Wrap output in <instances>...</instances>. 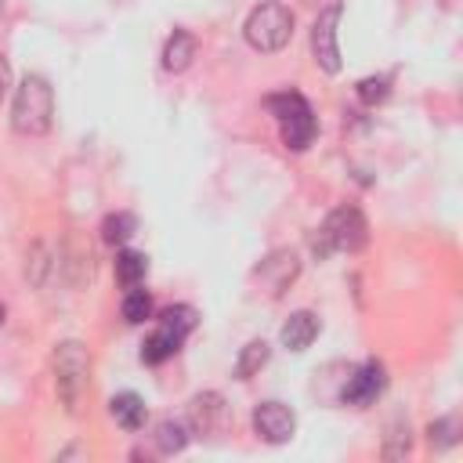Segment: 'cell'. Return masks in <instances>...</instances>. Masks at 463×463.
Listing matches in <instances>:
<instances>
[{
  "instance_id": "obj_2",
  "label": "cell",
  "mask_w": 463,
  "mask_h": 463,
  "mask_svg": "<svg viewBox=\"0 0 463 463\" xmlns=\"http://www.w3.org/2000/svg\"><path fill=\"white\" fill-rule=\"evenodd\" d=\"M54 119V90L43 76H25L14 90V105H11V127L25 137H40L51 130Z\"/></svg>"
},
{
  "instance_id": "obj_17",
  "label": "cell",
  "mask_w": 463,
  "mask_h": 463,
  "mask_svg": "<svg viewBox=\"0 0 463 463\" xmlns=\"http://www.w3.org/2000/svg\"><path fill=\"white\" fill-rule=\"evenodd\" d=\"M268 358H271V347H268V340H250V344L239 351V362H235V376H239V380H250V376H257V373L268 365Z\"/></svg>"
},
{
  "instance_id": "obj_16",
  "label": "cell",
  "mask_w": 463,
  "mask_h": 463,
  "mask_svg": "<svg viewBox=\"0 0 463 463\" xmlns=\"http://www.w3.org/2000/svg\"><path fill=\"white\" fill-rule=\"evenodd\" d=\"M195 307H188V304H170V307H163L159 311V329H166V333H174L177 340H184L192 329H195Z\"/></svg>"
},
{
  "instance_id": "obj_18",
  "label": "cell",
  "mask_w": 463,
  "mask_h": 463,
  "mask_svg": "<svg viewBox=\"0 0 463 463\" xmlns=\"http://www.w3.org/2000/svg\"><path fill=\"white\" fill-rule=\"evenodd\" d=\"M152 441H156V449H159L163 456H174V452H181V449L188 445V427H184L181 420H159Z\"/></svg>"
},
{
  "instance_id": "obj_13",
  "label": "cell",
  "mask_w": 463,
  "mask_h": 463,
  "mask_svg": "<svg viewBox=\"0 0 463 463\" xmlns=\"http://www.w3.org/2000/svg\"><path fill=\"white\" fill-rule=\"evenodd\" d=\"M109 412H112V420H116L119 427H127V430H141V427H145V420H148L145 398H137L134 391L116 394V398L109 402Z\"/></svg>"
},
{
  "instance_id": "obj_7",
  "label": "cell",
  "mask_w": 463,
  "mask_h": 463,
  "mask_svg": "<svg viewBox=\"0 0 463 463\" xmlns=\"http://www.w3.org/2000/svg\"><path fill=\"white\" fill-rule=\"evenodd\" d=\"M340 14H344V4H329L326 11H318V18L311 25V54H315L318 69H326L329 76L340 72V47H336Z\"/></svg>"
},
{
  "instance_id": "obj_1",
  "label": "cell",
  "mask_w": 463,
  "mask_h": 463,
  "mask_svg": "<svg viewBox=\"0 0 463 463\" xmlns=\"http://www.w3.org/2000/svg\"><path fill=\"white\" fill-rule=\"evenodd\" d=\"M365 239H369V224H365L362 210L344 203V206H336V210L318 224V232L311 235V253H315L318 260H326L329 253H354V250L365 246Z\"/></svg>"
},
{
  "instance_id": "obj_22",
  "label": "cell",
  "mask_w": 463,
  "mask_h": 463,
  "mask_svg": "<svg viewBox=\"0 0 463 463\" xmlns=\"http://www.w3.org/2000/svg\"><path fill=\"white\" fill-rule=\"evenodd\" d=\"M430 445H434V449H449V445H456V420H452V416L430 423Z\"/></svg>"
},
{
  "instance_id": "obj_25",
  "label": "cell",
  "mask_w": 463,
  "mask_h": 463,
  "mask_svg": "<svg viewBox=\"0 0 463 463\" xmlns=\"http://www.w3.org/2000/svg\"><path fill=\"white\" fill-rule=\"evenodd\" d=\"M0 322H4V304H0Z\"/></svg>"
},
{
  "instance_id": "obj_3",
  "label": "cell",
  "mask_w": 463,
  "mask_h": 463,
  "mask_svg": "<svg viewBox=\"0 0 463 463\" xmlns=\"http://www.w3.org/2000/svg\"><path fill=\"white\" fill-rule=\"evenodd\" d=\"M242 33H246V43H250L253 51L275 54V51H282V47L289 43V36H293V11H289L286 4H279V0H268V4H260V7L250 11Z\"/></svg>"
},
{
  "instance_id": "obj_6",
  "label": "cell",
  "mask_w": 463,
  "mask_h": 463,
  "mask_svg": "<svg viewBox=\"0 0 463 463\" xmlns=\"http://www.w3.org/2000/svg\"><path fill=\"white\" fill-rule=\"evenodd\" d=\"M383 387H387V373H383V365L376 358H369L362 365H351V373H347V380L340 387V402L354 405V409H365L383 394Z\"/></svg>"
},
{
  "instance_id": "obj_20",
  "label": "cell",
  "mask_w": 463,
  "mask_h": 463,
  "mask_svg": "<svg viewBox=\"0 0 463 463\" xmlns=\"http://www.w3.org/2000/svg\"><path fill=\"white\" fill-rule=\"evenodd\" d=\"M123 318H127L130 326H141L145 318H152V297H148L141 286L127 289V297H123Z\"/></svg>"
},
{
  "instance_id": "obj_11",
  "label": "cell",
  "mask_w": 463,
  "mask_h": 463,
  "mask_svg": "<svg viewBox=\"0 0 463 463\" xmlns=\"http://www.w3.org/2000/svg\"><path fill=\"white\" fill-rule=\"evenodd\" d=\"M315 336H318V318H315L311 311H293V315L282 322V329H279V340H282L289 351H307Z\"/></svg>"
},
{
  "instance_id": "obj_15",
  "label": "cell",
  "mask_w": 463,
  "mask_h": 463,
  "mask_svg": "<svg viewBox=\"0 0 463 463\" xmlns=\"http://www.w3.org/2000/svg\"><path fill=\"white\" fill-rule=\"evenodd\" d=\"M181 344H184V340H177L174 333H166V329L156 326V333L141 344V362H145V365H159V362H166L170 354H177Z\"/></svg>"
},
{
  "instance_id": "obj_26",
  "label": "cell",
  "mask_w": 463,
  "mask_h": 463,
  "mask_svg": "<svg viewBox=\"0 0 463 463\" xmlns=\"http://www.w3.org/2000/svg\"><path fill=\"white\" fill-rule=\"evenodd\" d=\"M0 4H4V0H0Z\"/></svg>"
},
{
  "instance_id": "obj_9",
  "label": "cell",
  "mask_w": 463,
  "mask_h": 463,
  "mask_svg": "<svg viewBox=\"0 0 463 463\" xmlns=\"http://www.w3.org/2000/svg\"><path fill=\"white\" fill-rule=\"evenodd\" d=\"M184 427L188 434H221L228 427V405L217 391H203L188 402L184 409Z\"/></svg>"
},
{
  "instance_id": "obj_5",
  "label": "cell",
  "mask_w": 463,
  "mask_h": 463,
  "mask_svg": "<svg viewBox=\"0 0 463 463\" xmlns=\"http://www.w3.org/2000/svg\"><path fill=\"white\" fill-rule=\"evenodd\" d=\"M87 373H90L87 347L80 340L58 344V351H54V387H58V398L69 412H76L83 394H87Z\"/></svg>"
},
{
  "instance_id": "obj_8",
  "label": "cell",
  "mask_w": 463,
  "mask_h": 463,
  "mask_svg": "<svg viewBox=\"0 0 463 463\" xmlns=\"http://www.w3.org/2000/svg\"><path fill=\"white\" fill-rule=\"evenodd\" d=\"M300 275V257L293 250H271L257 268H253V282L268 293V297H282L293 279Z\"/></svg>"
},
{
  "instance_id": "obj_12",
  "label": "cell",
  "mask_w": 463,
  "mask_h": 463,
  "mask_svg": "<svg viewBox=\"0 0 463 463\" xmlns=\"http://www.w3.org/2000/svg\"><path fill=\"white\" fill-rule=\"evenodd\" d=\"M195 58V36L188 29H174L170 40L163 43V69L166 72H184Z\"/></svg>"
},
{
  "instance_id": "obj_14",
  "label": "cell",
  "mask_w": 463,
  "mask_h": 463,
  "mask_svg": "<svg viewBox=\"0 0 463 463\" xmlns=\"http://www.w3.org/2000/svg\"><path fill=\"white\" fill-rule=\"evenodd\" d=\"M145 275H148V257L145 253H137V250H119L116 253V279H119L123 289L141 286Z\"/></svg>"
},
{
  "instance_id": "obj_19",
  "label": "cell",
  "mask_w": 463,
  "mask_h": 463,
  "mask_svg": "<svg viewBox=\"0 0 463 463\" xmlns=\"http://www.w3.org/2000/svg\"><path fill=\"white\" fill-rule=\"evenodd\" d=\"M134 228H137V221H134L130 213H109V217L101 221V239H105L109 246H123V242L134 235Z\"/></svg>"
},
{
  "instance_id": "obj_23",
  "label": "cell",
  "mask_w": 463,
  "mask_h": 463,
  "mask_svg": "<svg viewBox=\"0 0 463 463\" xmlns=\"http://www.w3.org/2000/svg\"><path fill=\"white\" fill-rule=\"evenodd\" d=\"M409 445H412V438H409V423H405V430H402V427H394V430L387 434L383 456H387V459H402V456L409 452Z\"/></svg>"
},
{
  "instance_id": "obj_10",
  "label": "cell",
  "mask_w": 463,
  "mask_h": 463,
  "mask_svg": "<svg viewBox=\"0 0 463 463\" xmlns=\"http://www.w3.org/2000/svg\"><path fill=\"white\" fill-rule=\"evenodd\" d=\"M253 430H257L268 445H282V441L293 438L297 416H293V409L282 405V402H260V405L253 409Z\"/></svg>"
},
{
  "instance_id": "obj_21",
  "label": "cell",
  "mask_w": 463,
  "mask_h": 463,
  "mask_svg": "<svg viewBox=\"0 0 463 463\" xmlns=\"http://www.w3.org/2000/svg\"><path fill=\"white\" fill-rule=\"evenodd\" d=\"M387 94H391V80L387 76H365V80H358L362 105H380V101H387Z\"/></svg>"
},
{
  "instance_id": "obj_4",
  "label": "cell",
  "mask_w": 463,
  "mask_h": 463,
  "mask_svg": "<svg viewBox=\"0 0 463 463\" xmlns=\"http://www.w3.org/2000/svg\"><path fill=\"white\" fill-rule=\"evenodd\" d=\"M268 109H271V116L279 119V134H282L286 148L304 152V148L315 141L318 123H315V112H311V105L304 101V94H297V90L271 94V98H268Z\"/></svg>"
},
{
  "instance_id": "obj_24",
  "label": "cell",
  "mask_w": 463,
  "mask_h": 463,
  "mask_svg": "<svg viewBox=\"0 0 463 463\" xmlns=\"http://www.w3.org/2000/svg\"><path fill=\"white\" fill-rule=\"evenodd\" d=\"M7 87H11V65L7 58H0V101L7 98Z\"/></svg>"
}]
</instances>
